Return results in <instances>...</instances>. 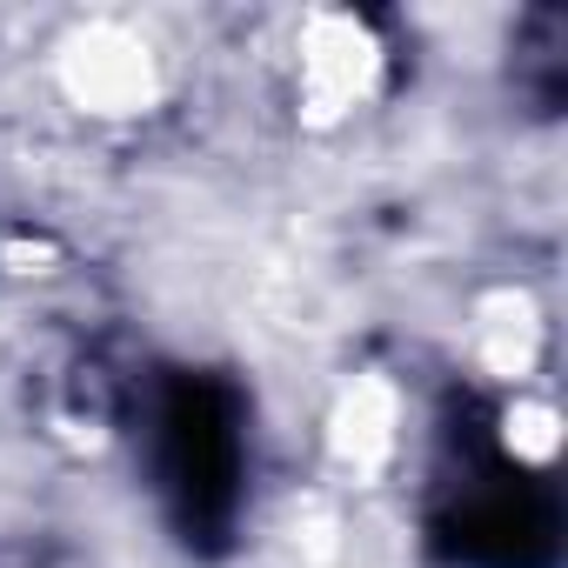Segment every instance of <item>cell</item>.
<instances>
[{
	"label": "cell",
	"instance_id": "6da1fadb",
	"mask_svg": "<svg viewBox=\"0 0 568 568\" xmlns=\"http://www.w3.org/2000/svg\"><path fill=\"white\" fill-rule=\"evenodd\" d=\"M234 468H241V435H234L227 395L207 382L174 388L161 408V475H168V495L181 501L187 528L221 521L234 508Z\"/></svg>",
	"mask_w": 568,
	"mask_h": 568
}]
</instances>
